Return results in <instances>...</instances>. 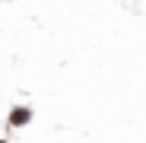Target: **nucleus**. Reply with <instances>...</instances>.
Returning a JSON list of instances; mask_svg holds the SVG:
<instances>
[{"mask_svg": "<svg viewBox=\"0 0 146 143\" xmlns=\"http://www.w3.org/2000/svg\"><path fill=\"white\" fill-rule=\"evenodd\" d=\"M32 121V108L29 105H16V108H10V124L13 127H26Z\"/></svg>", "mask_w": 146, "mask_h": 143, "instance_id": "f257e3e1", "label": "nucleus"}, {"mask_svg": "<svg viewBox=\"0 0 146 143\" xmlns=\"http://www.w3.org/2000/svg\"><path fill=\"white\" fill-rule=\"evenodd\" d=\"M0 143H7V140H0Z\"/></svg>", "mask_w": 146, "mask_h": 143, "instance_id": "f03ea898", "label": "nucleus"}]
</instances>
